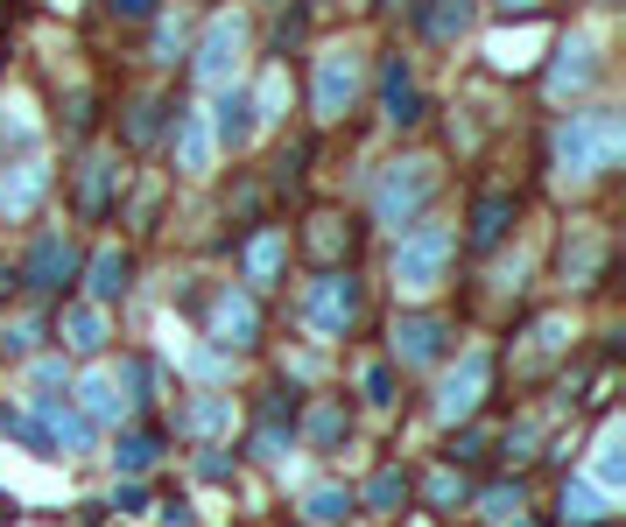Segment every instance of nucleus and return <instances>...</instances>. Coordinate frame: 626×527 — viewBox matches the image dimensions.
Segmentation results:
<instances>
[{
	"instance_id": "obj_1",
	"label": "nucleus",
	"mask_w": 626,
	"mask_h": 527,
	"mask_svg": "<svg viewBox=\"0 0 626 527\" xmlns=\"http://www.w3.org/2000/svg\"><path fill=\"white\" fill-rule=\"evenodd\" d=\"M626 170V113L613 99H585L571 113H556L549 127V176L571 190L585 184H613Z\"/></svg>"
},
{
	"instance_id": "obj_2",
	"label": "nucleus",
	"mask_w": 626,
	"mask_h": 527,
	"mask_svg": "<svg viewBox=\"0 0 626 527\" xmlns=\"http://www.w3.org/2000/svg\"><path fill=\"white\" fill-rule=\"evenodd\" d=\"M443 198V155H429V148H409V155H387L374 170V184H366V233H409L415 218H429Z\"/></svg>"
},
{
	"instance_id": "obj_3",
	"label": "nucleus",
	"mask_w": 626,
	"mask_h": 527,
	"mask_svg": "<svg viewBox=\"0 0 626 527\" xmlns=\"http://www.w3.org/2000/svg\"><path fill=\"white\" fill-rule=\"evenodd\" d=\"M366 316H374V281H366V267H317V275L296 289V330H303L310 344H352L366 330Z\"/></svg>"
},
{
	"instance_id": "obj_4",
	"label": "nucleus",
	"mask_w": 626,
	"mask_h": 527,
	"mask_svg": "<svg viewBox=\"0 0 626 527\" xmlns=\"http://www.w3.org/2000/svg\"><path fill=\"white\" fill-rule=\"evenodd\" d=\"M451 275H458V218L429 211V218L409 225V233H395V247H387V281H395L401 303H437V296L451 289Z\"/></svg>"
},
{
	"instance_id": "obj_5",
	"label": "nucleus",
	"mask_w": 626,
	"mask_h": 527,
	"mask_svg": "<svg viewBox=\"0 0 626 527\" xmlns=\"http://www.w3.org/2000/svg\"><path fill=\"white\" fill-rule=\"evenodd\" d=\"M78 275H85V233L78 225H36L14 253V281H22L28 303H64L78 296Z\"/></svg>"
},
{
	"instance_id": "obj_6",
	"label": "nucleus",
	"mask_w": 626,
	"mask_h": 527,
	"mask_svg": "<svg viewBox=\"0 0 626 527\" xmlns=\"http://www.w3.org/2000/svg\"><path fill=\"white\" fill-rule=\"evenodd\" d=\"M366 71L374 57L360 42H317L310 50V127H346V120L366 113Z\"/></svg>"
},
{
	"instance_id": "obj_7",
	"label": "nucleus",
	"mask_w": 626,
	"mask_h": 527,
	"mask_svg": "<svg viewBox=\"0 0 626 527\" xmlns=\"http://www.w3.org/2000/svg\"><path fill=\"white\" fill-rule=\"evenodd\" d=\"M500 394V352L493 344H458L437 366V387H429V422L437 429H458V422H479Z\"/></svg>"
},
{
	"instance_id": "obj_8",
	"label": "nucleus",
	"mask_w": 626,
	"mask_h": 527,
	"mask_svg": "<svg viewBox=\"0 0 626 527\" xmlns=\"http://www.w3.org/2000/svg\"><path fill=\"white\" fill-rule=\"evenodd\" d=\"M366 105H374L380 134H395V141H415V134L429 127L423 71H415V57L401 50V42H387V50L374 57V71H366Z\"/></svg>"
},
{
	"instance_id": "obj_9",
	"label": "nucleus",
	"mask_w": 626,
	"mask_h": 527,
	"mask_svg": "<svg viewBox=\"0 0 626 527\" xmlns=\"http://www.w3.org/2000/svg\"><path fill=\"white\" fill-rule=\"evenodd\" d=\"M613 78V57H605V36L599 28H563L556 50L542 57V105H585L599 85Z\"/></svg>"
},
{
	"instance_id": "obj_10",
	"label": "nucleus",
	"mask_w": 626,
	"mask_h": 527,
	"mask_svg": "<svg viewBox=\"0 0 626 527\" xmlns=\"http://www.w3.org/2000/svg\"><path fill=\"white\" fill-rule=\"evenodd\" d=\"M198 338L233 359H253L267 344V296H253L247 281H212L198 303Z\"/></svg>"
},
{
	"instance_id": "obj_11",
	"label": "nucleus",
	"mask_w": 626,
	"mask_h": 527,
	"mask_svg": "<svg viewBox=\"0 0 626 527\" xmlns=\"http://www.w3.org/2000/svg\"><path fill=\"white\" fill-rule=\"evenodd\" d=\"M247 50H253V14H247V8H218V14H204L198 36H190L184 78L198 85V92H218V85L240 78Z\"/></svg>"
},
{
	"instance_id": "obj_12",
	"label": "nucleus",
	"mask_w": 626,
	"mask_h": 527,
	"mask_svg": "<svg viewBox=\"0 0 626 527\" xmlns=\"http://www.w3.org/2000/svg\"><path fill=\"white\" fill-rule=\"evenodd\" d=\"M458 352V316L443 303H401L387 316V359L401 373H437Z\"/></svg>"
},
{
	"instance_id": "obj_13",
	"label": "nucleus",
	"mask_w": 626,
	"mask_h": 527,
	"mask_svg": "<svg viewBox=\"0 0 626 527\" xmlns=\"http://www.w3.org/2000/svg\"><path fill=\"white\" fill-rule=\"evenodd\" d=\"M296 225H281V218H253L233 233V281H247L253 296H275L281 281H289V261H296Z\"/></svg>"
},
{
	"instance_id": "obj_14",
	"label": "nucleus",
	"mask_w": 626,
	"mask_h": 527,
	"mask_svg": "<svg viewBox=\"0 0 626 527\" xmlns=\"http://www.w3.org/2000/svg\"><path fill=\"white\" fill-rule=\"evenodd\" d=\"M521 218H528V198H521L514 184H486L472 211L458 218V253H472V261H493L506 253V239L521 233Z\"/></svg>"
},
{
	"instance_id": "obj_15",
	"label": "nucleus",
	"mask_w": 626,
	"mask_h": 527,
	"mask_svg": "<svg viewBox=\"0 0 626 527\" xmlns=\"http://www.w3.org/2000/svg\"><path fill=\"white\" fill-rule=\"evenodd\" d=\"M571 352H577V316H571V310H542V316H528V324H521L506 366H514V380H542V373L571 366Z\"/></svg>"
},
{
	"instance_id": "obj_16",
	"label": "nucleus",
	"mask_w": 626,
	"mask_h": 527,
	"mask_svg": "<svg viewBox=\"0 0 626 527\" xmlns=\"http://www.w3.org/2000/svg\"><path fill=\"white\" fill-rule=\"evenodd\" d=\"M176 105H184L176 85H141V92H127L121 113H113V148H121V155H155L170 120H176Z\"/></svg>"
},
{
	"instance_id": "obj_17",
	"label": "nucleus",
	"mask_w": 626,
	"mask_h": 527,
	"mask_svg": "<svg viewBox=\"0 0 626 527\" xmlns=\"http://www.w3.org/2000/svg\"><path fill=\"white\" fill-rule=\"evenodd\" d=\"M127 190V170H121V148L113 141H92L78 155V170H71V211H78V225H107L113 204H121Z\"/></svg>"
},
{
	"instance_id": "obj_18",
	"label": "nucleus",
	"mask_w": 626,
	"mask_h": 527,
	"mask_svg": "<svg viewBox=\"0 0 626 527\" xmlns=\"http://www.w3.org/2000/svg\"><path fill=\"white\" fill-rule=\"evenodd\" d=\"M233 422H240V401H233V387H176V409L162 415V429L184 436L190 450L198 443H233Z\"/></svg>"
},
{
	"instance_id": "obj_19",
	"label": "nucleus",
	"mask_w": 626,
	"mask_h": 527,
	"mask_svg": "<svg viewBox=\"0 0 626 527\" xmlns=\"http://www.w3.org/2000/svg\"><path fill=\"white\" fill-rule=\"evenodd\" d=\"M50 344L71 359V366H92V359L113 352V310L85 303V296H64L50 310Z\"/></svg>"
},
{
	"instance_id": "obj_20",
	"label": "nucleus",
	"mask_w": 626,
	"mask_h": 527,
	"mask_svg": "<svg viewBox=\"0 0 626 527\" xmlns=\"http://www.w3.org/2000/svg\"><path fill=\"white\" fill-rule=\"evenodd\" d=\"M289 239H296V253H310L317 267H360L366 218H360V211L324 204V211H310V218H303V233H289Z\"/></svg>"
},
{
	"instance_id": "obj_21",
	"label": "nucleus",
	"mask_w": 626,
	"mask_h": 527,
	"mask_svg": "<svg viewBox=\"0 0 626 527\" xmlns=\"http://www.w3.org/2000/svg\"><path fill=\"white\" fill-rule=\"evenodd\" d=\"M141 281V261H134L127 239H85V275H78V296L99 310H121Z\"/></svg>"
},
{
	"instance_id": "obj_22",
	"label": "nucleus",
	"mask_w": 626,
	"mask_h": 527,
	"mask_svg": "<svg viewBox=\"0 0 626 527\" xmlns=\"http://www.w3.org/2000/svg\"><path fill=\"white\" fill-rule=\"evenodd\" d=\"M57 190V170L36 155H0V225H36Z\"/></svg>"
},
{
	"instance_id": "obj_23",
	"label": "nucleus",
	"mask_w": 626,
	"mask_h": 527,
	"mask_svg": "<svg viewBox=\"0 0 626 527\" xmlns=\"http://www.w3.org/2000/svg\"><path fill=\"white\" fill-rule=\"evenodd\" d=\"M479 14H486L479 0H409L401 8V36L429 42V50H458V42H472Z\"/></svg>"
},
{
	"instance_id": "obj_24",
	"label": "nucleus",
	"mask_w": 626,
	"mask_h": 527,
	"mask_svg": "<svg viewBox=\"0 0 626 527\" xmlns=\"http://www.w3.org/2000/svg\"><path fill=\"white\" fill-rule=\"evenodd\" d=\"M352 429H360L352 394H310L303 409H296V450H310V457H338V450H352Z\"/></svg>"
},
{
	"instance_id": "obj_25",
	"label": "nucleus",
	"mask_w": 626,
	"mask_h": 527,
	"mask_svg": "<svg viewBox=\"0 0 626 527\" xmlns=\"http://www.w3.org/2000/svg\"><path fill=\"white\" fill-rule=\"evenodd\" d=\"M71 409L78 415H92L99 429H127V422H141L134 415V401H127V387H121V373H113V352L107 359H92L85 373H71Z\"/></svg>"
},
{
	"instance_id": "obj_26",
	"label": "nucleus",
	"mask_w": 626,
	"mask_h": 527,
	"mask_svg": "<svg viewBox=\"0 0 626 527\" xmlns=\"http://www.w3.org/2000/svg\"><path fill=\"white\" fill-rule=\"evenodd\" d=\"M170 443L176 436L162 429V415H141V422H127V429H113V443H107L113 478H155L162 457H170Z\"/></svg>"
},
{
	"instance_id": "obj_27",
	"label": "nucleus",
	"mask_w": 626,
	"mask_h": 527,
	"mask_svg": "<svg viewBox=\"0 0 626 527\" xmlns=\"http://www.w3.org/2000/svg\"><path fill=\"white\" fill-rule=\"evenodd\" d=\"M162 148H170V162H176V176H184V184H204V176L218 170V141H212V127H204V105H190V99L176 105Z\"/></svg>"
},
{
	"instance_id": "obj_28",
	"label": "nucleus",
	"mask_w": 626,
	"mask_h": 527,
	"mask_svg": "<svg viewBox=\"0 0 626 527\" xmlns=\"http://www.w3.org/2000/svg\"><path fill=\"white\" fill-rule=\"evenodd\" d=\"M212 105H204V127H212L218 155H247L253 141H261V127H253V105H247V78L218 85V92H204Z\"/></svg>"
},
{
	"instance_id": "obj_29",
	"label": "nucleus",
	"mask_w": 626,
	"mask_h": 527,
	"mask_svg": "<svg viewBox=\"0 0 626 527\" xmlns=\"http://www.w3.org/2000/svg\"><path fill=\"white\" fill-rule=\"evenodd\" d=\"M352 500H360V514H374V520H401L415 506V472L401 457H387V464H374L366 486H352Z\"/></svg>"
},
{
	"instance_id": "obj_30",
	"label": "nucleus",
	"mask_w": 626,
	"mask_h": 527,
	"mask_svg": "<svg viewBox=\"0 0 626 527\" xmlns=\"http://www.w3.org/2000/svg\"><path fill=\"white\" fill-rule=\"evenodd\" d=\"M36 352H50V303H8L0 310V359L8 366H22V359H36Z\"/></svg>"
},
{
	"instance_id": "obj_31",
	"label": "nucleus",
	"mask_w": 626,
	"mask_h": 527,
	"mask_svg": "<svg viewBox=\"0 0 626 527\" xmlns=\"http://www.w3.org/2000/svg\"><path fill=\"white\" fill-rule=\"evenodd\" d=\"M415 506L437 520H458L472 506V472H458V464H429V472H415Z\"/></svg>"
},
{
	"instance_id": "obj_32",
	"label": "nucleus",
	"mask_w": 626,
	"mask_h": 527,
	"mask_svg": "<svg viewBox=\"0 0 626 527\" xmlns=\"http://www.w3.org/2000/svg\"><path fill=\"white\" fill-rule=\"evenodd\" d=\"M247 105H253V127H261V134L289 127V64L261 57V71L247 78Z\"/></svg>"
},
{
	"instance_id": "obj_33",
	"label": "nucleus",
	"mask_w": 626,
	"mask_h": 527,
	"mask_svg": "<svg viewBox=\"0 0 626 527\" xmlns=\"http://www.w3.org/2000/svg\"><path fill=\"white\" fill-rule=\"evenodd\" d=\"M599 520H613V492H599L591 478H563L556 506L542 514V527H599Z\"/></svg>"
},
{
	"instance_id": "obj_34",
	"label": "nucleus",
	"mask_w": 626,
	"mask_h": 527,
	"mask_svg": "<svg viewBox=\"0 0 626 527\" xmlns=\"http://www.w3.org/2000/svg\"><path fill=\"white\" fill-rule=\"evenodd\" d=\"M233 450H240V464H261V472L289 464V450H296V415H253L247 436H240Z\"/></svg>"
},
{
	"instance_id": "obj_35",
	"label": "nucleus",
	"mask_w": 626,
	"mask_h": 527,
	"mask_svg": "<svg viewBox=\"0 0 626 527\" xmlns=\"http://www.w3.org/2000/svg\"><path fill=\"white\" fill-rule=\"evenodd\" d=\"M190 36H198V14L190 8H162L155 22H148V71H184Z\"/></svg>"
},
{
	"instance_id": "obj_36",
	"label": "nucleus",
	"mask_w": 626,
	"mask_h": 527,
	"mask_svg": "<svg viewBox=\"0 0 626 527\" xmlns=\"http://www.w3.org/2000/svg\"><path fill=\"white\" fill-rule=\"evenodd\" d=\"M465 514H479L486 527H493V520L535 514V486H528V472H506V478H493V486H472V506H465Z\"/></svg>"
},
{
	"instance_id": "obj_37",
	"label": "nucleus",
	"mask_w": 626,
	"mask_h": 527,
	"mask_svg": "<svg viewBox=\"0 0 626 527\" xmlns=\"http://www.w3.org/2000/svg\"><path fill=\"white\" fill-rule=\"evenodd\" d=\"M401 380H409V373L395 366V359L387 352H374V359H360V401H352V409H366V415H395L401 409Z\"/></svg>"
},
{
	"instance_id": "obj_38",
	"label": "nucleus",
	"mask_w": 626,
	"mask_h": 527,
	"mask_svg": "<svg viewBox=\"0 0 626 527\" xmlns=\"http://www.w3.org/2000/svg\"><path fill=\"white\" fill-rule=\"evenodd\" d=\"M605 267H613L605 233H585V225H577V247H563V289H599Z\"/></svg>"
},
{
	"instance_id": "obj_39",
	"label": "nucleus",
	"mask_w": 626,
	"mask_h": 527,
	"mask_svg": "<svg viewBox=\"0 0 626 527\" xmlns=\"http://www.w3.org/2000/svg\"><path fill=\"white\" fill-rule=\"evenodd\" d=\"M493 450H500V436H493V422H458V429H443V464H458V472H479V464H493Z\"/></svg>"
},
{
	"instance_id": "obj_40",
	"label": "nucleus",
	"mask_w": 626,
	"mask_h": 527,
	"mask_svg": "<svg viewBox=\"0 0 626 527\" xmlns=\"http://www.w3.org/2000/svg\"><path fill=\"white\" fill-rule=\"evenodd\" d=\"M352 514H360V500H352L346 478H317V486L303 492V520L310 527H346Z\"/></svg>"
},
{
	"instance_id": "obj_41",
	"label": "nucleus",
	"mask_w": 626,
	"mask_h": 527,
	"mask_svg": "<svg viewBox=\"0 0 626 527\" xmlns=\"http://www.w3.org/2000/svg\"><path fill=\"white\" fill-rule=\"evenodd\" d=\"M14 373H22V380H28V394H71V373H78V366H71V359H64V352H57V344H50V352L22 359V366H14Z\"/></svg>"
},
{
	"instance_id": "obj_42",
	"label": "nucleus",
	"mask_w": 626,
	"mask_h": 527,
	"mask_svg": "<svg viewBox=\"0 0 626 527\" xmlns=\"http://www.w3.org/2000/svg\"><path fill=\"white\" fill-rule=\"evenodd\" d=\"M240 472H247V464H240L233 443H198V450H190V478H198V486H233Z\"/></svg>"
},
{
	"instance_id": "obj_43",
	"label": "nucleus",
	"mask_w": 626,
	"mask_h": 527,
	"mask_svg": "<svg viewBox=\"0 0 626 527\" xmlns=\"http://www.w3.org/2000/svg\"><path fill=\"white\" fill-rule=\"evenodd\" d=\"M184 373H190L198 387H233V380H240V359L198 338V344H190V359H184Z\"/></svg>"
},
{
	"instance_id": "obj_44",
	"label": "nucleus",
	"mask_w": 626,
	"mask_h": 527,
	"mask_svg": "<svg viewBox=\"0 0 626 527\" xmlns=\"http://www.w3.org/2000/svg\"><path fill=\"white\" fill-rule=\"evenodd\" d=\"M619 415H605V429H599V443H591V450H599V492H619L626 486V450H619Z\"/></svg>"
},
{
	"instance_id": "obj_45",
	"label": "nucleus",
	"mask_w": 626,
	"mask_h": 527,
	"mask_svg": "<svg viewBox=\"0 0 626 527\" xmlns=\"http://www.w3.org/2000/svg\"><path fill=\"white\" fill-rule=\"evenodd\" d=\"M92 134H99V92L78 85V92L64 99V141H92Z\"/></svg>"
},
{
	"instance_id": "obj_46",
	"label": "nucleus",
	"mask_w": 626,
	"mask_h": 527,
	"mask_svg": "<svg viewBox=\"0 0 626 527\" xmlns=\"http://www.w3.org/2000/svg\"><path fill=\"white\" fill-rule=\"evenodd\" d=\"M148 506H155V492H148V478H113V500H107V514H121V520H141Z\"/></svg>"
},
{
	"instance_id": "obj_47",
	"label": "nucleus",
	"mask_w": 626,
	"mask_h": 527,
	"mask_svg": "<svg viewBox=\"0 0 626 527\" xmlns=\"http://www.w3.org/2000/svg\"><path fill=\"white\" fill-rule=\"evenodd\" d=\"M162 8H170V0H107V14H113L121 28H148Z\"/></svg>"
},
{
	"instance_id": "obj_48",
	"label": "nucleus",
	"mask_w": 626,
	"mask_h": 527,
	"mask_svg": "<svg viewBox=\"0 0 626 527\" xmlns=\"http://www.w3.org/2000/svg\"><path fill=\"white\" fill-rule=\"evenodd\" d=\"M162 527H198V506L190 500H162Z\"/></svg>"
},
{
	"instance_id": "obj_49",
	"label": "nucleus",
	"mask_w": 626,
	"mask_h": 527,
	"mask_svg": "<svg viewBox=\"0 0 626 527\" xmlns=\"http://www.w3.org/2000/svg\"><path fill=\"white\" fill-rule=\"evenodd\" d=\"M500 22H528V14H542V0H493Z\"/></svg>"
},
{
	"instance_id": "obj_50",
	"label": "nucleus",
	"mask_w": 626,
	"mask_h": 527,
	"mask_svg": "<svg viewBox=\"0 0 626 527\" xmlns=\"http://www.w3.org/2000/svg\"><path fill=\"white\" fill-rule=\"evenodd\" d=\"M366 8H380L387 22H401V8H409V0H366Z\"/></svg>"
},
{
	"instance_id": "obj_51",
	"label": "nucleus",
	"mask_w": 626,
	"mask_h": 527,
	"mask_svg": "<svg viewBox=\"0 0 626 527\" xmlns=\"http://www.w3.org/2000/svg\"><path fill=\"white\" fill-rule=\"evenodd\" d=\"M253 8H267V14H275V8H289V0H253Z\"/></svg>"
},
{
	"instance_id": "obj_52",
	"label": "nucleus",
	"mask_w": 626,
	"mask_h": 527,
	"mask_svg": "<svg viewBox=\"0 0 626 527\" xmlns=\"http://www.w3.org/2000/svg\"><path fill=\"white\" fill-rule=\"evenodd\" d=\"M585 8H619V0H585Z\"/></svg>"
},
{
	"instance_id": "obj_53",
	"label": "nucleus",
	"mask_w": 626,
	"mask_h": 527,
	"mask_svg": "<svg viewBox=\"0 0 626 527\" xmlns=\"http://www.w3.org/2000/svg\"><path fill=\"white\" fill-rule=\"evenodd\" d=\"M599 527H619V514H613V520H599Z\"/></svg>"
}]
</instances>
